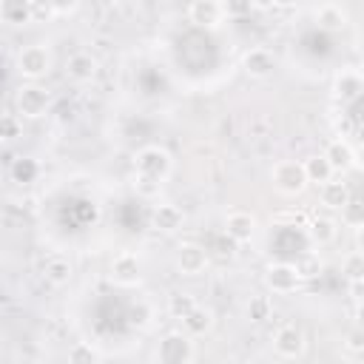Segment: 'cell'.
I'll use <instances>...</instances> for the list:
<instances>
[{"label":"cell","mask_w":364,"mask_h":364,"mask_svg":"<svg viewBox=\"0 0 364 364\" xmlns=\"http://www.w3.org/2000/svg\"><path fill=\"white\" fill-rule=\"evenodd\" d=\"M313 17H316L318 28H324V31H330V34L347 28V11H344L338 3H321Z\"/></svg>","instance_id":"cell-17"},{"label":"cell","mask_w":364,"mask_h":364,"mask_svg":"<svg viewBox=\"0 0 364 364\" xmlns=\"http://www.w3.org/2000/svg\"><path fill=\"white\" fill-rule=\"evenodd\" d=\"M193 307H196V299H193L191 293H173V296L168 299V313H171L173 318L188 316Z\"/></svg>","instance_id":"cell-26"},{"label":"cell","mask_w":364,"mask_h":364,"mask_svg":"<svg viewBox=\"0 0 364 364\" xmlns=\"http://www.w3.org/2000/svg\"><path fill=\"white\" fill-rule=\"evenodd\" d=\"M182 225H185V213H182L179 205H173V202L154 205V210H151V228L154 230H159V233H176Z\"/></svg>","instance_id":"cell-15"},{"label":"cell","mask_w":364,"mask_h":364,"mask_svg":"<svg viewBox=\"0 0 364 364\" xmlns=\"http://www.w3.org/2000/svg\"><path fill=\"white\" fill-rule=\"evenodd\" d=\"M364 91V77L358 68H341L336 77H333V94L341 100V102H355Z\"/></svg>","instance_id":"cell-14"},{"label":"cell","mask_w":364,"mask_h":364,"mask_svg":"<svg viewBox=\"0 0 364 364\" xmlns=\"http://www.w3.org/2000/svg\"><path fill=\"white\" fill-rule=\"evenodd\" d=\"M270 182L282 196H299L307 188V176L299 159H279L270 168Z\"/></svg>","instance_id":"cell-3"},{"label":"cell","mask_w":364,"mask_h":364,"mask_svg":"<svg viewBox=\"0 0 364 364\" xmlns=\"http://www.w3.org/2000/svg\"><path fill=\"white\" fill-rule=\"evenodd\" d=\"M188 20L199 28H216L225 20V14L219 9V0H193L188 6Z\"/></svg>","instance_id":"cell-16"},{"label":"cell","mask_w":364,"mask_h":364,"mask_svg":"<svg viewBox=\"0 0 364 364\" xmlns=\"http://www.w3.org/2000/svg\"><path fill=\"white\" fill-rule=\"evenodd\" d=\"M344 344H347V350H353L355 355H358V353H364V333H361V327H355V330L347 336V341H344Z\"/></svg>","instance_id":"cell-34"},{"label":"cell","mask_w":364,"mask_h":364,"mask_svg":"<svg viewBox=\"0 0 364 364\" xmlns=\"http://www.w3.org/2000/svg\"><path fill=\"white\" fill-rule=\"evenodd\" d=\"M338 210H341V222H344V225H350V228H361V225H364L361 202H358V199H347Z\"/></svg>","instance_id":"cell-28"},{"label":"cell","mask_w":364,"mask_h":364,"mask_svg":"<svg viewBox=\"0 0 364 364\" xmlns=\"http://www.w3.org/2000/svg\"><path fill=\"white\" fill-rule=\"evenodd\" d=\"M14 105H17L20 119H40V117H46V111L51 105V94L40 82H26L17 88Z\"/></svg>","instance_id":"cell-4"},{"label":"cell","mask_w":364,"mask_h":364,"mask_svg":"<svg viewBox=\"0 0 364 364\" xmlns=\"http://www.w3.org/2000/svg\"><path fill=\"white\" fill-rule=\"evenodd\" d=\"M100 74V60L91 54V51H74L65 63V77L77 85H85L91 82L94 77Z\"/></svg>","instance_id":"cell-11"},{"label":"cell","mask_w":364,"mask_h":364,"mask_svg":"<svg viewBox=\"0 0 364 364\" xmlns=\"http://www.w3.org/2000/svg\"><path fill=\"white\" fill-rule=\"evenodd\" d=\"M171 171H173L171 151L162 145H145L134 156V188L142 196H154V193H159V188L171 176Z\"/></svg>","instance_id":"cell-1"},{"label":"cell","mask_w":364,"mask_h":364,"mask_svg":"<svg viewBox=\"0 0 364 364\" xmlns=\"http://www.w3.org/2000/svg\"><path fill=\"white\" fill-rule=\"evenodd\" d=\"M253 6H256L259 11H267V9H273V0H253Z\"/></svg>","instance_id":"cell-35"},{"label":"cell","mask_w":364,"mask_h":364,"mask_svg":"<svg viewBox=\"0 0 364 364\" xmlns=\"http://www.w3.org/2000/svg\"><path fill=\"white\" fill-rule=\"evenodd\" d=\"M239 65L250 80H267L273 74V68H276V54L270 48H264V46H253V48H247L242 54Z\"/></svg>","instance_id":"cell-9"},{"label":"cell","mask_w":364,"mask_h":364,"mask_svg":"<svg viewBox=\"0 0 364 364\" xmlns=\"http://www.w3.org/2000/svg\"><path fill=\"white\" fill-rule=\"evenodd\" d=\"M296 267H299L301 279H316L321 273V262H318L316 253H304L301 259H296Z\"/></svg>","instance_id":"cell-30"},{"label":"cell","mask_w":364,"mask_h":364,"mask_svg":"<svg viewBox=\"0 0 364 364\" xmlns=\"http://www.w3.org/2000/svg\"><path fill=\"white\" fill-rule=\"evenodd\" d=\"M247 318L250 321H264L270 318V299L267 296H253L247 301Z\"/></svg>","instance_id":"cell-29"},{"label":"cell","mask_w":364,"mask_h":364,"mask_svg":"<svg viewBox=\"0 0 364 364\" xmlns=\"http://www.w3.org/2000/svg\"><path fill=\"white\" fill-rule=\"evenodd\" d=\"M102 358V353L91 344V341H77L71 350H68V361L71 364H97Z\"/></svg>","instance_id":"cell-24"},{"label":"cell","mask_w":364,"mask_h":364,"mask_svg":"<svg viewBox=\"0 0 364 364\" xmlns=\"http://www.w3.org/2000/svg\"><path fill=\"white\" fill-rule=\"evenodd\" d=\"M43 276H46V282H48L51 287H65V284L71 282V262H68L65 256L54 253V256L46 259V264H43Z\"/></svg>","instance_id":"cell-20"},{"label":"cell","mask_w":364,"mask_h":364,"mask_svg":"<svg viewBox=\"0 0 364 364\" xmlns=\"http://www.w3.org/2000/svg\"><path fill=\"white\" fill-rule=\"evenodd\" d=\"M273 350H276V355H282V358H301L304 350H307L304 330L296 327V324H282V327L273 333Z\"/></svg>","instance_id":"cell-8"},{"label":"cell","mask_w":364,"mask_h":364,"mask_svg":"<svg viewBox=\"0 0 364 364\" xmlns=\"http://www.w3.org/2000/svg\"><path fill=\"white\" fill-rule=\"evenodd\" d=\"M301 0H273V6H282V9H293V6H299Z\"/></svg>","instance_id":"cell-36"},{"label":"cell","mask_w":364,"mask_h":364,"mask_svg":"<svg viewBox=\"0 0 364 364\" xmlns=\"http://www.w3.org/2000/svg\"><path fill=\"white\" fill-rule=\"evenodd\" d=\"M51 63L54 60H51V51H48L46 43H28V46H23L17 51V60H14L17 74L23 80H28V82H40L51 71Z\"/></svg>","instance_id":"cell-2"},{"label":"cell","mask_w":364,"mask_h":364,"mask_svg":"<svg viewBox=\"0 0 364 364\" xmlns=\"http://www.w3.org/2000/svg\"><path fill=\"white\" fill-rule=\"evenodd\" d=\"M111 282L119 284V287H136L142 282V262L136 253L131 250H122L114 256L111 262Z\"/></svg>","instance_id":"cell-7"},{"label":"cell","mask_w":364,"mask_h":364,"mask_svg":"<svg viewBox=\"0 0 364 364\" xmlns=\"http://www.w3.org/2000/svg\"><path fill=\"white\" fill-rule=\"evenodd\" d=\"M219 9L225 20H245L250 11H256L253 0H219Z\"/></svg>","instance_id":"cell-25"},{"label":"cell","mask_w":364,"mask_h":364,"mask_svg":"<svg viewBox=\"0 0 364 364\" xmlns=\"http://www.w3.org/2000/svg\"><path fill=\"white\" fill-rule=\"evenodd\" d=\"M11 176H14L17 182H31V179L37 176V162H34V159H17V162L11 165Z\"/></svg>","instance_id":"cell-31"},{"label":"cell","mask_w":364,"mask_h":364,"mask_svg":"<svg viewBox=\"0 0 364 364\" xmlns=\"http://www.w3.org/2000/svg\"><path fill=\"white\" fill-rule=\"evenodd\" d=\"M321 154L327 156V162H330V168H333L336 173H347V171L358 168V154H355V148H353L344 136L330 139L327 148H324Z\"/></svg>","instance_id":"cell-12"},{"label":"cell","mask_w":364,"mask_h":364,"mask_svg":"<svg viewBox=\"0 0 364 364\" xmlns=\"http://www.w3.org/2000/svg\"><path fill=\"white\" fill-rule=\"evenodd\" d=\"M179 321H182V330H185L191 338H199V336L210 333V327H213V310L196 304V307H193L188 316H182Z\"/></svg>","instance_id":"cell-18"},{"label":"cell","mask_w":364,"mask_h":364,"mask_svg":"<svg viewBox=\"0 0 364 364\" xmlns=\"http://www.w3.org/2000/svg\"><path fill=\"white\" fill-rule=\"evenodd\" d=\"M307 236H310V242L318 245V247L333 245L336 236H338V222L330 219V216H316V219H310V225H307Z\"/></svg>","instance_id":"cell-19"},{"label":"cell","mask_w":364,"mask_h":364,"mask_svg":"<svg viewBox=\"0 0 364 364\" xmlns=\"http://www.w3.org/2000/svg\"><path fill=\"white\" fill-rule=\"evenodd\" d=\"M0 20L9 26L31 23V0H0Z\"/></svg>","instance_id":"cell-22"},{"label":"cell","mask_w":364,"mask_h":364,"mask_svg":"<svg viewBox=\"0 0 364 364\" xmlns=\"http://www.w3.org/2000/svg\"><path fill=\"white\" fill-rule=\"evenodd\" d=\"M344 276H347V282H364V253L361 250L347 253V259H344Z\"/></svg>","instance_id":"cell-27"},{"label":"cell","mask_w":364,"mask_h":364,"mask_svg":"<svg viewBox=\"0 0 364 364\" xmlns=\"http://www.w3.org/2000/svg\"><path fill=\"white\" fill-rule=\"evenodd\" d=\"M225 233L236 245H247L256 236V216L247 210H230L225 216Z\"/></svg>","instance_id":"cell-13"},{"label":"cell","mask_w":364,"mask_h":364,"mask_svg":"<svg viewBox=\"0 0 364 364\" xmlns=\"http://www.w3.org/2000/svg\"><path fill=\"white\" fill-rule=\"evenodd\" d=\"M301 273H299V267H296V262H273V264H267V270H264V287L270 290V293H276V296H290V293H296L299 287H301Z\"/></svg>","instance_id":"cell-6"},{"label":"cell","mask_w":364,"mask_h":364,"mask_svg":"<svg viewBox=\"0 0 364 364\" xmlns=\"http://www.w3.org/2000/svg\"><path fill=\"white\" fill-rule=\"evenodd\" d=\"M318 196H321V205L327 208H341L347 199H350V191H347V182L341 179H327L318 185Z\"/></svg>","instance_id":"cell-23"},{"label":"cell","mask_w":364,"mask_h":364,"mask_svg":"<svg viewBox=\"0 0 364 364\" xmlns=\"http://www.w3.org/2000/svg\"><path fill=\"white\" fill-rule=\"evenodd\" d=\"M20 134V117L0 114V139H14Z\"/></svg>","instance_id":"cell-32"},{"label":"cell","mask_w":364,"mask_h":364,"mask_svg":"<svg viewBox=\"0 0 364 364\" xmlns=\"http://www.w3.org/2000/svg\"><path fill=\"white\" fill-rule=\"evenodd\" d=\"M196 358V347L193 338L188 333H168L162 336L159 347H156V361L159 364H191Z\"/></svg>","instance_id":"cell-5"},{"label":"cell","mask_w":364,"mask_h":364,"mask_svg":"<svg viewBox=\"0 0 364 364\" xmlns=\"http://www.w3.org/2000/svg\"><path fill=\"white\" fill-rule=\"evenodd\" d=\"M54 11V6L48 0H31V20H48Z\"/></svg>","instance_id":"cell-33"},{"label":"cell","mask_w":364,"mask_h":364,"mask_svg":"<svg viewBox=\"0 0 364 364\" xmlns=\"http://www.w3.org/2000/svg\"><path fill=\"white\" fill-rule=\"evenodd\" d=\"M301 168H304V176H307V185H321V182H327V179H333L336 176V171L330 168V162H327V156L324 154H313V156H307L304 162H301Z\"/></svg>","instance_id":"cell-21"},{"label":"cell","mask_w":364,"mask_h":364,"mask_svg":"<svg viewBox=\"0 0 364 364\" xmlns=\"http://www.w3.org/2000/svg\"><path fill=\"white\" fill-rule=\"evenodd\" d=\"M176 267L182 276H199L208 267V250L199 242H182L176 247Z\"/></svg>","instance_id":"cell-10"}]
</instances>
